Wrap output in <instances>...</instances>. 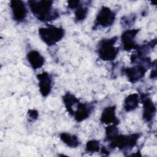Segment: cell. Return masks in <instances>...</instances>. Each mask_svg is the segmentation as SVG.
I'll return each mask as SVG.
<instances>
[{
    "label": "cell",
    "mask_w": 157,
    "mask_h": 157,
    "mask_svg": "<svg viewBox=\"0 0 157 157\" xmlns=\"http://www.w3.org/2000/svg\"><path fill=\"white\" fill-rule=\"evenodd\" d=\"M139 31V29H129L121 34V40L124 50L130 51L137 48L139 45L136 43L135 38Z\"/></svg>",
    "instance_id": "cell-7"
},
{
    "label": "cell",
    "mask_w": 157,
    "mask_h": 157,
    "mask_svg": "<svg viewBox=\"0 0 157 157\" xmlns=\"http://www.w3.org/2000/svg\"><path fill=\"white\" fill-rule=\"evenodd\" d=\"M40 39L48 46L51 47L59 42L64 36V29L61 27L48 26L40 28L38 30Z\"/></svg>",
    "instance_id": "cell-3"
},
{
    "label": "cell",
    "mask_w": 157,
    "mask_h": 157,
    "mask_svg": "<svg viewBox=\"0 0 157 157\" xmlns=\"http://www.w3.org/2000/svg\"><path fill=\"white\" fill-rule=\"evenodd\" d=\"M143 105L142 118L145 122H151L156 114V108L150 97L144 95L141 98Z\"/></svg>",
    "instance_id": "cell-10"
},
{
    "label": "cell",
    "mask_w": 157,
    "mask_h": 157,
    "mask_svg": "<svg viewBox=\"0 0 157 157\" xmlns=\"http://www.w3.org/2000/svg\"><path fill=\"white\" fill-rule=\"evenodd\" d=\"M61 140L70 148H76L80 145V142L77 136L67 132H61L59 134Z\"/></svg>",
    "instance_id": "cell-16"
},
{
    "label": "cell",
    "mask_w": 157,
    "mask_h": 157,
    "mask_svg": "<svg viewBox=\"0 0 157 157\" xmlns=\"http://www.w3.org/2000/svg\"><path fill=\"white\" fill-rule=\"evenodd\" d=\"M62 99L67 112L71 115L73 116L74 113V110L73 107L75 105H77V104L80 102L79 99L77 97H75L73 94L69 92L66 93L63 96Z\"/></svg>",
    "instance_id": "cell-14"
},
{
    "label": "cell",
    "mask_w": 157,
    "mask_h": 157,
    "mask_svg": "<svg viewBox=\"0 0 157 157\" xmlns=\"http://www.w3.org/2000/svg\"><path fill=\"white\" fill-rule=\"evenodd\" d=\"M147 70L148 69L145 66L140 64H136L132 67L124 69L123 72L126 75L129 82L135 83L144 77Z\"/></svg>",
    "instance_id": "cell-9"
},
{
    "label": "cell",
    "mask_w": 157,
    "mask_h": 157,
    "mask_svg": "<svg viewBox=\"0 0 157 157\" xmlns=\"http://www.w3.org/2000/svg\"><path fill=\"white\" fill-rule=\"evenodd\" d=\"M116 13L110 7L103 6L99 9L95 18L93 28H108L112 26L115 20Z\"/></svg>",
    "instance_id": "cell-5"
},
{
    "label": "cell",
    "mask_w": 157,
    "mask_h": 157,
    "mask_svg": "<svg viewBox=\"0 0 157 157\" xmlns=\"http://www.w3.org/2000/svg\"><path fill=\"white\" fill-rule=\"evenodd\" d=\"M136 20V16L135 15H129V16H124L122 17L121 21L123 24V25L126 26H129L133 24Z\"/></svg>",
    "instance_id": "cell-20"
},
{
    "label": "cell",
    "mask_w": 157,
    "mask_h": 157,
    "mask_svg": "<svg viewBox=\"0 0 157 157\" xmlns=\"http://www.w3.org/2000/svg\"><path fill=\"white\" fill-rule=\"evenodd\" d=\"M37 78L39 91L43 97H47L51 92L53 85V79L50 74L47 72L37 74Z\"/></svg>",
    "instance_id": "cell-8"
},
{
    "label": "cell",
    "mask_w": 157,
    "mask_h": 157,
    "mask_svg": "<svg viewBox=\"0 0 157 157\" xmlns=\"http://www.w3.org/2000/svg\"><path fill=\"white\" fill-rule=\"evenodd\" d=\"M150 77L151 78H156V68H154L151 73H150Z\"/></svg>",
    "instance_id": "cell-23"
},
{
    "label": "cell",
    "mask_w": 157,
    "mask_h": 157,
    "mask_svg": "<svg viewBox=\"0 0 157 157\" xmlns=\"http://www.w3.org/2000/svg\"><path fill=\"white\" fill-rule=\"evenodd\" d=\"M80 5V1L78 0H72L67 1V7L71 9H76Z\"/></svg>",
    "instance_id": "cell-22"
},
{
    "label": "cell",
    "mask_w": 157,
    "mask_h": 157,
    "mask_svg": "<svg viewBox=\"0 0 157 157\" xmlns=\"http://www.w3.org/2000/svg\"><path fill=\"white\" fill-rule=\"evenodd\" d=\"M94 107V106L93 104L79 102L76 106V109L73 115L74 119L78 122L86 120L91 115Z\"/></svg>",
    "instance_id": "cell-11"
},
{
    "label": "cell",
    "mask_w": 157,
    "mask_h": 157,
    "mask_svg": "<svg viewBox=\"0 0 157 157\" xmlns=\"http://www.w3.org/2000/svg\"><path fill=\"white\" fill-rule=\"evenodd\" d=\"M105 139L107 140L111 141L119 134V130L117 125L109 124L105 129Z\"/></svg>",
    "instance_id": "cell-18"
},
{
    "label": "cell",
    "mask_w": 157,
    "mask_h": 157,
    "mask_svg": "<svg viewBox=\"0 0 157 157\" xmlns=\"http://www.w3.org/2000/svg\"><path fill=\"white\" fill-rule=\"evenodd\" d=\"M140 136V133L118 134L111 140L109 146L111 148H118L123 151L130 150L137 144Z\"/></svg>",
    "instance_id": "cell-4"
},
{
    "label": "cell",
    "mask_w": 157,
    "mask_h": 157,
    "mask_svg": "<svg viewBox=\"0 0 157 157\" xmlns=\"http://www.w3.org/2000/svg\"><path fill=\"white\" fill-rule=\"evenodd\" d=\"M52 1H28V4L30 11L39 21L47 22L55 20L59 17L57 10L53 9Z\"/></svg>",
    "instance_id": "cell-1"
},
{
    "label": "cell",
    "mask_w": 157,
    "mask_h": 157,
    "mask_svg": "<svg viewBox=\"0 0 157 157\" xmlns=\"http://www.w3.org/2000/svg\"><path fill=\"white\" fill-rule=\"evenodd\" d=\"M100 121L102 123L107 125L118 124L119 120L116 115V106L110 105L105 107L102 112Z\"/></svg>",
    "instance_id": "cell-12"
},
{
    "label": "cell",
    "mask_w": 157,
    "mask_h": 157,
    "mask_svg": "<svg viewBox=\"0 0 157 157\" xmlns=\"http://www.w3.org/2000/svg\"><path fill=\"white\" fill-rule=\"evenodd\" d=\"M88 8L86 6L80 5L76 9L74 12V20L76 22H80L84 20L87 17Z\"/></svg>",
    "instance_id": "cell-17"
},
{
    "label": "cell",
    "mask_w": 157,
    "mask_h": 157,
    "mask_svg": "<svg viewBox=\"0 0 157 157\" xmlns=\"http://www.w3.org/2000/svg\"><path fill=\"white\" fill-rule=\"evenodd\" d=\"M10 7L13 19L18 22H23L26 18L28 9L25 3L20 0H12L10 2Z\"/></svg>",
    "instance_id": "cell-6"
},
{
    "label": "cell",
    "mask_w": 157,
    "mask_h": 157,
    "mask_svg": "<svg viewBox=\"0 0 157 157\" xmlns=\"http://www.w3.org/2000/svg\"><path fill=\"white\" fill-rule=\"evenodd\" d=\"M117 40L118 37L114 36L99 41L98 47V54L99 58L105 61H112L117 58L119 48L115 47V44Z\"/></svg>",
    "instance_id": "cell-2"
},
{
    "label": "cell",
    "mask_w": 157,
    "mask_h": 157,
    "mask_svg": "<svg viewBox=\"0 0 157 157\" xmlns=\"http://www.w3.org/2000/svg\"><path fill=\"white\" fill-rule=\"evenodd\" d=\"M139 96L137 93H131L127 96L124 100L123 108L127 112H129L136 109L139 105Z\"/></svg>",
    "instance_id": "cell-15"
},
{
    "label": "cell",
    "mask_w": 157,
    "mask_h": 157,
    "mask_svg": "<svg viewBox=\"0 0 157 157\" xmlns=\"http://www.w3.org/2000/svg\"><path fill=\"white\" fill-rule=\"evenodd\" d=\"M99 141L96 140H90L88 141L85 145V150L88 153H95L100 151Z\"/></svg>",
    "instance_id": "cell-19"
},
{
    "label": "cell",
    "mask_w": 157,
    "mask_h": 157,
    "mask_svg": "<svg viewBox=\"0 0 157 157\" xmlns=\"http://www.w3.org/2000/svg\"><path fill=\"white\" fill-rule=\"evenodd\" d=\"M28 117L31 121H35L39 117L38 112L35 109H30L28 112Z\"/></svg>",
    "instance_id": "cell-21"
},
{
    "label": "cell",
    "mask_w": 157,
    "mask_h": 157,
    "mask_svg": "<svg viewBox=\"0 0 157 157\" xmlns=\"http://www.w3.org/2000/svg\"><path fill=\"white\" fill-rule=\"evenodd\" d=\"M26 58L30 66L34 70L38 69L45 63L44 57L37 50H30L26 55Z\"/></svg>",
    "instance_id": "cell-13"
}]
</instances>
